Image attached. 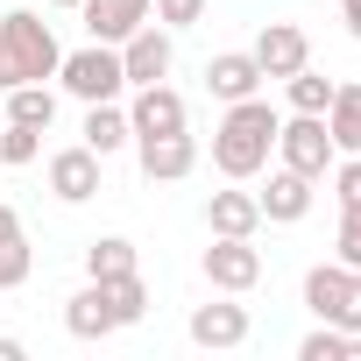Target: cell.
I'll use <instances>...</instances> for the list:
<instances>
[{
	"instance_id": "1",
	"label": "cell",
	"mask_w": 361,
	"mask_h": 361,
	"mask_svg": "<svg viewBox=\"0 0 361 361\" xmlns=\"http://www.w3.org/2000/svg\"><path fill=\"white\" fill-rule=\"evenodd\" d=\"M276 106L269 99H234L227 114H220V128H213V170L227 177V185H248V177H262L269 170V156H276Z\"/></svg>"
},
{
	"instance_id": "2",
	"label": "cell",
	"mask_w": 361,
	"mask_h": 361,
	"mask_svg": "<svg viewBox=\"0 0 361 361\" xmlns=\"http://www.w3.org/2000/svg\"><path fill=\"white\" fill-rule=\"evenodd\" d=\"M64 64V43L43 15L15 8V15H0V92H15V85H50Z\"/></svg>"
},
{
	"instance_id": "3",
	"label": "cell",
	"mask_w": 361,
	"mask_h": 361,
	"mask_svg": "<svg viewBox=\"0 0 361 361\" xmlns=\"http://www.w3.org/2000/svg\"><path fill=\"white\" fill-rule=\"evenodd\" d=\"M57 85H64L78 106L121 99V92H128V71H121V43H85V50H64V64H57Z\"/></svg>"
},
{
	"instance_id": "4",
	"label": "cell",
	"mask_w": 361,
	"mask_h": 361,
	"mask_svg": "<svg viewBox=\"0 0 361 361\" xmlns=\"http://www.w3.org/2000/svg\"><path fill=\"white\" fill-rule=\"evenodd\" d=\"M305 305H312V319L361 333V269H347V262H312V269H305Z\"/></svg>"
},
{
	"instance_id": "5",
	"label": "cell",
	"mask_w": 361,
	"mask_h": 361,
	"mask_svg": "<svg viewBox=\"0 0 361 361\" xmlns=\"http://www.w3.org/2000/svg\"><path fill=\"white\" fill-rule=\"evenodd\" d=\"M333 135H326V114H290V121H276V163L283 170H298V177H319L333 170Z\"/></svg>"
},
{
	"instance_id": "6",
	"label": "cell",
	"mask_w": 361,
	"mask_h": 361,
	"mask_svg": "<svg viewBox=\"0 0 361 361\" xmlns=\"http://www.w3.org/2000/svg\"><path fill=\"white\" fill-rule=\"evenodd\" d=\"M206 283L227 290V298L255 290V283H262V248H255L248 234H213V248H206Z\"/></svg>"
},
{
	"instance_id": "7",
	"label": "cell",
	"mask_w": 361,
	"mask_h": 361,
	"mask_svg": "<svg viewBox=\"0 0 361 361\" xmlns=\"http://www.w3.org/2000/svg\"><path fill=\"white\" fill-rule=\"evenodd\" d=\"M170 64H177V29H163L156 15L121 43V71H128V85H156V78H170Z\"/></svg>"
},
{
	"instance_id": "8",
	"label": "cell",
	"mask_w": 361,
	"mask_h": 361,
	"mask_svg": "<svg viewBox=\"0 0 361 361\" xmlns=\"http://www.w3.org/2000/svg\"><path fill=\"white\" fill-rule=\"evenodd\" d=\"M99 163H106V156H92L85 142L57 149V156L43 163V177H50V199H57V206H85V199L99 192Z\"/></svg>"
},
{
	"instance_id": "9",
	"label": "cell",
	"mask_w": 361,
	"mask_h": 361,
	"mask_svg": "<svg viewBox=\"0 0 361 361\" xmlns=\"http://www.w3.org/2000/svg\"><path fill=\"white\" fill-rule=\"evenodd\" d=\"M128 128H135V142H142V135H177V128H192V106H185V92H170V85L156 78V85H135Z\"/></svg>"
},
{
	"instance_id": "10",
	"label": "cell",
	"mask_w": 361,
	"mask_h": 361,
	"mask_svg": "<svg viewBox=\"0 0 361 361\" xmlns=\"http://www.w3.org/2000/svg\"><path fill=\"white\" fill-rule=\"evenodd\" d=\"M135 156H142V177H149V185H177V177L199 170V142H192V128H177V135H142Z\"/></svg>"
},
{
	"instance_id": "11",
	"label": "cell",
	"mask_w": 361,
	"mask_h": 361,
	"mask_svg": "<svg viewBox=\"0 0 361 361\" xmlns=\"http://www.w3.org/2000/svg\"><path fill=\"white\" fill-rule=\"evenodd\" d=\"M248 57L262 64V78H290V71L312 64V36H305L298 22H262V36H255Z\"/></svg>"
},
{
	"instance_id": "12",
	"label": "cell",
	"mask_w": 361,
	"mask_h": 361,
	"mask_svg": "<svg viewBox=\"0 0 361 361\" xmlns=\"http://www.w3.org/2000/svg\"><path fill=\"white\" fill-rule=\"evenodd\" d=\"M78 15H85V36L92 43H128L156 15V0H78Z\"/></svg>"
},
{
	"instance_id": "13",
	"label": "cell",
	"mask_w": 361,
	"mask_h": 361,
	"mask_svg": "<svg viewBox=\"0 0 361 361\" xmlns=\"http://www.w3.org/2000/svg\"><path fill=\"white\" fill-rule=\"evenodd\" d=\"M255 206H262V220H276V227H298L305 213H312V177H298V170H269V185L255 192Z\"/></svg>"
},
{
	"instance_id": "14",
	"label": "cell",
	"mask_w": 361,
	"mask_h": 361,
	"mask_svg": "<svg viewBox=\"0 0 361 361\" xmlns=\"http://www.w3.org/2000/svg\"><path fill=\"white\" fill-rule=\"evenodd\" d=\"M206 92H213L220 106H234V99L262 92V64H255L248 50H220V57H206Z\"/></svg>"
},
{
	"instance_id": "15",
	"label": "cell",
	"mask_w": 361,
	"mask_h": 361,
	"mask_svg": "<svg viewBox=\"0 0 361 361\" xmlns=\"http://www.w3.org/2000/svg\"><path fill=\"white\" fill-rule=\"evenodd\" d=\"M78 142H85L92 156H121V149L135 142V128H128V106H121V99H99V106H85V128H78Z\"/></svg>"
},
{
	"instance_id": "16",
	"label": "cell",
	"mask_w": 361,
	"mask_h": 361,
	"mask_svg": "<svg viewBox=\"0 0 361 361\" xmlns=\"http://www.w3.org/2000/svg\"><path fill=\"white\" fill-rule=\"evenodd\" d=\"M192 340L199 347H241L248 340V305H192Z\"/></svg>"
},
{
	"instance_id": "17",
	"label": "cell",
	"mask_w": 361,
	"mask_h": 361,
	"mask_svg": "<svg viewBox=\"0 0 361 361\" xmlns=\"http://www.w3.org/2000/svg\"><path fill=\"white\" fill-rule=\"evenodd\" d=\"M326 135L340 156H361V78L333 85V106H326Z\"/></svg>"
},
{
	"instance_id": "18",
	"label": "cell",
	"mask_w": 361,
	"mask_h": 361,
	"mask_svg": "<svg viewBox=\"0 0 361 361\" xmlns=\"http://www.w3.org/2000/svg\"><path fill=\"white\" fill-rule=\"evenodd\" d=\"M206 227H213V234H248V241H255V227H262L255 192H213V199H206Z\"/></svg>"
},
{
	"instance_id": "19",
	"label": "cell",
	"mask_w": 361,
	"mask_h": 361,
	"mask_svg": "<svg viewBox=\"0 0 361 361\" xmlns=\"http://www.w3.org/2000/svg\"><path fill=\"white\" fill-rule=\"evenodd\" d=\"M64 326H71V340H106V333H121L114 312H106V298H99V283H85L78 298H64Z\"/></svg>"
},
{
	"instance_id": "20",
	"label": "cell",
	"mask_w": 361,
	"mask_h": 361,
	"mask_svg": "<svg viewBox=\"0 0 361 361\" xmlns=\"http://www.w3.org/2000/svg\"><path fill=\"white\" fill-rule=\"evenodd\" d=\"M92 283H99V298H106L114 326H135V319L149 312V283H142V269H128V276H92Z\"/></svg>"
},
{
	"instance_id": "21",
	"label": "cell",
	"mask_w": 361,
	"mask_h": 361,
	"mask_svg": "<svg viewBox=\"0 0 361 361\" xmlns=\"http://www.w3.org/2000/svg\"><path fill=\"white\" fill-rule=\"evenodd\" d=\"M298 361H361V333H347V326H312L305 340H298Z\"/></svg>"
},
{
	"instance_id": "22",
	"label": "cell",
	"mask_w": 361,
	"mask_h": 361,
	"mask_svg": "<svg viewBox=\"0 0 361 361\" xmlns=\"http://www.w3.org/2000/svg\"><path fill=\"white\" fill-rule=\"evenodd\" d=\"M8 99V121H29V128H50L57 121V92L50 85H15V92H0Z\"/></svg>"
},
{
	"instance_id": "23",
	"label": "cell",
	"mask_w": 361,
	"mask_h": 361,
	"mask_svg": "<svg viewBox=\"0 0 361 361\" xmlns=\"http://www.w3.org/2000/svg\"><path fill=\"white\" fill-rule=\"evenodd\" d=\"M283 99H290V114H326V106H333V78H319V71L305 64V71L283 78Z\"/></svg>"
},
{
	"instance_id": "24",
	"label": "cell",
	"mask_w": 361,
	"mask_h": 361,
	"mask_svg": "<svg viewBox=\"0 0 361 361\" xmlns=\"http://www.w3.org/2000/svg\"><path fill=\"white\" fill-rule=\"evenodd\" d=\"M128 269H135V241L99 234V241L85 248V276H128Z\"/></svg>"
},
{
	"instance_id": "25",
	"label": "cell",
	"mask_w": 361,
	"mask_h": 361,
	"mask_svg": "<svg viewBox=\"0 0 361 361\" xmlns=\"http://www.w3.org/2000/svg\"><path fill=\"white\" fill-rule=\"evenodd\" d=\"M43 135H50V128H29V121H8V128H0V163H8V170L36 163V156H43Z\"/></svg>"
},
{
	"instance_id": "26",
	"label": "cell",
	"mask_w": 361,
	"mask_h": 361,
	"mask_svg": "<svg viewBox=\"0 0 361 361\" xmlns=\"http://www.w3.org/2000/svg\"><path fill=\"white\" fill-rule=\"evenodd\" d=\"M333 199H340V213H361V156H333Z\"/></svg>"
},
{
	"instance_id": "27",
	"label": "cell",
	"mask_w": 361,
	"mask_h": 361,
	"mask_svg": "<svg viewBox=\"0 0 361 361\" xmlns=\"http://www.w3.org/2000/svg\"><path fill=\"white\" fill-rule=\"evenodd\" d=\"M29 269H36L29 241H0V290H22V283H29Z\"/></svg>"
},
{
	"instance_id": "28",
	"label": "cell",
	"mask_w": 361,
	"mask_h": 361,
	"mask_svg": "<svg viewBox=\"0 0 361 361\" xmlns=\"http://www.w3.org/2000/svg\"><path fill=\"white\" fill-rule=\"evenodd\" d=\"M333 262L361 269V213H340V234H333Z\"/></svg>"
},
{
	"instance_id": "29",
	"label": "cell",
	"mask_w": 361,
	"mask_h": 361,
	"mask_svg": "<svg viewBox=\"0 0 361 361\" xmlns=\"http://www.w3.org/2000/svg\"><path fill=\"white\" fill-rule=\"evenodd\" d=\"M156 22L163 29H192V22H206V0H156Z\"/></svg>"
},
{
	"instance_id": "30",
	"label": "cell",
	"mask_w": 361,
	"mask_h": 361,
	"mask_svg": "<svg viewBox=\"0 0 361 361\" xmlns=\"http://www.w3.org/2000/svg\"><path fill=\"white\" fill-rule=\"evenodd\" d=\"M0 241H22V213L15 206H0Z\"/></svg>"
},
{
	"instance_id": "31",
	"label": "cell",
	"mask_w": 361,
	"mask_h": 361,
	"mask_svg": "<svg viewBox=\"0 0 361 361\" xmlns=\"http://www.w3.org/2000/svg\"><path fill=\"white\" fill-rule=\"evenodd\" d=\"M340 22H347V36L361 43V0H340Z\"/></svg>"
},
{
	"instance_id": "32",
	"label": "cell",
	"mask_w": 361,
	"mask_h": 361,
	"mask_svg": "<svg viewBox=\"0 0 361 361\" xmlns=\"http://www.w3.org/2000/svg\"><path fill=\"white\" fill-rule=\"evenodd\" d=\"M22 354H29L22 340H8V333H0V361H22Z\"/></svg>"
},
{
	"instance_id": "33",
	"label": "cell",
	"mask_w": 361,
	"mask_h": 361,
	"mask_svg": "<svg viewBox=\"0 0 361 361\" xmlns=\"http://www.w3.org/2000/svg\"><path fill=\"white\" fill-rule=\"evenodd\" d=\"M50 8H78V0H50Z\"/></svg>"
},
{
	"instance_id": "34",
	"label": "cell",
	"mask_w": 361,
	"mask_h": 361,
	"mask_svg": "<svg viewBox=\"0 0 361 361\" xmlns=\"http://www.w3.org/2000/svg\"><path fill=\"white\" fill-rule=\"evenodd\" d=\"M0 298H8V290H0Z\"/></svg>"
}]
</instances>
